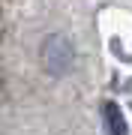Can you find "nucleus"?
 Returning a JSON list of instances; mask_svg holds the SVG:
<instances>
[{
  "label": "nucleus",
  "instance_id": "f257e3e1",
  "mask_svg": "<svg viewBox=\"0 0 132 135\" xmlns=\"http://www.w3.org/2000/svg\"><path fill=\"white\" fill-rule=\"evenodd\" d=\"M42 63H45V69H48L51 75H63L69 69L72 51H69V42L63 36H48V42H45V48H42Z\"/></svg>",
  "mask_w": 132,
  "mask_h": 135
},
{
  "label": "nucleus",
  "instance_id": "f03ea898",
  "mask_svg": "<svg viewBox=\"0 0 132 135\" xmlns=\"http://www.w3.org/2000/svg\"><path fill=\"white\" fill-rule=\"evenodd\" d=\"M105 117H108V129H111V135H129V129H126V123H123V114H120L117 105L108 102V105H105Z\"/></svg>",
  "mask_w": 132,
  "mask_h": 135
}]
</instances>
